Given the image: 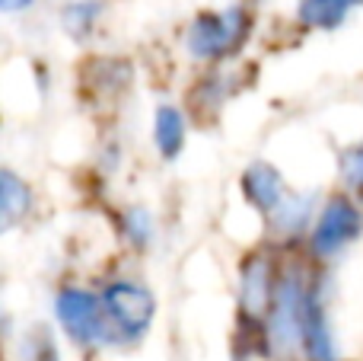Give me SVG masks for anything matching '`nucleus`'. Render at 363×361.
Masks as SVG:
<instances>
[{"instance_id":"f257e3e1","label":"nucleus","mask_w":363,"mask_h":361,"mask_svg":"<svg viewBox=\"0 0 363 361\" xmlns=\"http://www.w3.org/2000/svg\"><path fill=\"white\" fill-rule=\"evenodd\" d=\"M102 311H106L108 330H112V343H134L140 339L153 323L157 313V298L147 285L131 279H115L99 291Z\"/></svg>"},{"instance_id":"f03ea898","label":"nucleus","mask_w":363,"mask_h":361,"mask_svg":"<svg viewBox=\"0 0 363 361\" xmlns=\"http://www.w3.org/2000/svg\"><path fill=\"white\" fill-rule=\"evenodd\" d=\"M245 36H249V13L245 10H239V6L217 13L211 10L194 16V23L188 26L185 48L198 61H220V58L236 55Z\"/></svg>"},{"instance_id":"7ed1b4c3","label":"nucleus","mask_w":363,"mask_h":361,"mask_svg":"<svg viewBox=\"0 0 363 361\" xmlns=\"http://www.w3.org/2000/svg\"><path fill=\"white\" fill-rule=\"evenodd\" d=\"M55 317L61 330L74 339L77 345H106L112 343V330H108L106 311L96 291L80 285H64L55 294Z\"/></svg>"},{"instance_id":"20e7f679","label":"nucleus","mask_w":363,"mask_h":361,"mask_svg":"<svg viewBox=\"0 0 363 361\" xmlns=\"http://www.w3.org/2000/svg\"><path fill=\"white\" fill-rule=\"evenodd\" d=\"M360 211L351 198L335 195L332 202L322 208V215L315 217L313 234H309V247L315 256H335L347 247L351 240H357L360 234Z\"/></svg>"},{"instance_id":"39448f33","label":"nucleus","mask_w":363,"mask_h":361,"mask_svg":"<svg viewBox=\"0 0 363 361\" xmlns=\"http://www.w3.org/2000/svg\"><path fill=\"white\" fill-rule=\"evenodd\" d=\"M274 285H277V275L271 269L268 256H255V259L245 262L242 269V285H239V304H242L245 317H255L264 320L268 317V307L271 298H274Z\"/></svg>"},{"instance_id":"423d86ee","label":"nucleus","mask_w":363,"mask_h":361,"mask_svg":"<svg viewBox=\"0 0 363 361\" xmlns=\"http://www.w3.org/2000/svg\"><path fill=\"white\" fill-rule=\"evenodd\" d=\"M32 211V185L10 166H0V237L26 221Z\"/></svg>"},{"instance_id":"0eeeda50","label":"nucleus","mask_w":363,"mask_h":361,"mask_svg":"<svg viewBox=\"0 0 363 361\" xmlns=\"http://www.w3.org/2000/svg\"><path fill=\"white\" fill-rule=\"evenodd\" d=\"M242 192L258 211H274L284 198V179L271 163H255L245 170L242 176Z\"/></svg>"},{"instance_id":"6e6552de","label":"nucleus","mask_w":363,"mask_h":361,"mask_svg":"<svg viewBox=\"0 0 363 361\" xmlns=\"http://www.w3.org/2000/svg\"><path fill=\"white\" fill-rule=\"evenodd\" d=\"M363 0H300V23L309 29H338Z\"/></svg>"},{"instance_id":"1a4fd4ad","label":"nucleus","mask_w":363,"mask_h":361,"mask_svg":"<svg viewBox=\"0 0 363 361\" xmlns=\"http://www.w3.org/2000/svg\"><path fill=\"white\" fill-rule=\"evenodd\" d=\"M153 144L166 160H176L185 147V115L176 106H160L153 115Z\"/></svg>"},{"instance_id":"9d476101","label":"nucleus","mask_w":363,"mask_h":361,"mask_svg":"<svg viewBox=\"0 0 363 361\" xmlns=\"http://www.w3.org/2000/svg\"><path fill=\"white\" fill-rule=\"evenodd\" d=\"M99 13H102L99 0H70L61 13V26L67 29V36L83 38L93 32L96 23H99Z\"/></svg>"},{"instance_id":"9b49d317","label":"nucleus","mask_w":363,"mask_h":361,"mask_svg":"<svg viewBox=\"0 0 363 361\" xmlns=\"http://www.w3.org/2000/svg\"><path fill=\"white\" fill-rule=\"evenodd\" d=\"M19 358L23 361H61L55 336H51L48 326H32V330L26 333L23 345H19Z\"/></svg>"},{"instance_id":"f8f14e48","label":"nucleus","mask_w":363,"mask_h":361,"mask_svg":"<svg viewBox=\"0 0 363 361\" xmlns=\"http://www.w3.org/2000/svg\"><path fill=\"white\" fill-rule=\"evenodd\" d=\"M271 215H274V224L281 234H294V230H300L309 217V198H287L284 195L281 205H277Z\"/></svg>"},{"instance_id":"ddd939ff","label":"nucleus","mask_w":363,"mask_h":361,"mask_svg":"<svg viewBox=\"0 0 363 361\" xmlns=\"http://www.w3.org/2000/svg\"><path fill=\"white\" fill-rule=\"evenodd\" d=\"M121 227H125V237L131 243H138V247H147L153 237V221L150 215H147L144 208H131L125 211V217H121Z\"/></svg>"},{"instance_id":"4468645a","label":"nucleus","mask_w":363,"mask_h":361,"mask_svg":"<svg viewBox=\"0 0 363 361\" xmlns=\"http://www.w3.org/2000/svg\"><path fill=\"white\" fill-rule=\"evenodd\" d=\"M341 176H345L347 189L363 198V141L354 151L345 153V160H341Z\"/></svg>"},{"instance_id":"2eb2a0df","label":"nucleus","mask_w":363,"mask_h":361,"mask_svg":"<svg viewBox=\"0 0 363 361\" xmlns=\"http://www.w3.org/2000/svg\"><path fill=\"white\" fill-rule=\"evenodd\" d=\"M32 4H35V0H0V13H10V16H16V13L32 10Z\"/></svg>"}]
</instances>
